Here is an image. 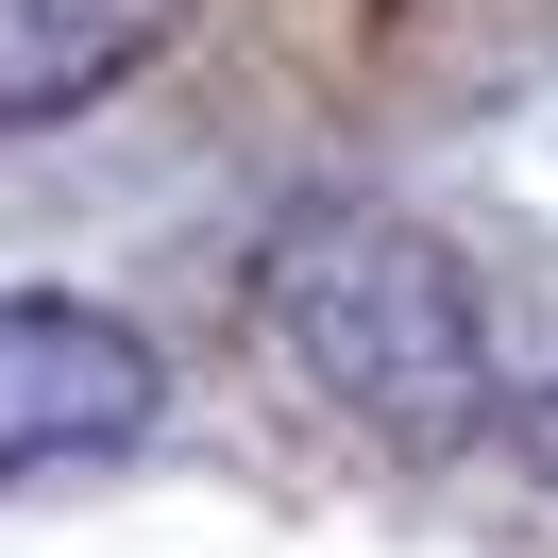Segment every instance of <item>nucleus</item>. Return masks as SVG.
Segmentation results:
<instances>
[{"mask_svg":"<svg viewBox=\"0 0 558 558\" xmlns=\"http://www.w3.org/2000/svg\"><path fill=\"white\" fill-rule=\"evenodd\" d=\"M254 305H271L288 373L339 423H373V440H474L490 423V288L457 271V238H423V220H389V204L271 220Z\"/></svg>","mask_w":558,"mask_h":558,"instance_id":"f257e3e1","label":"nucleus"},{"mask_svg":"<svg viewBox=\"0 0 558 558\" xmlns=\"http://www.w3.org/2000/svg\"><path fill=\"white\" fill-rule=\"evenodd\" d=\"M170 35H186V0H0V136L119 102L136 69H170Z\"/></svg>","mask_w":558,"mask_h":558,"instance_id":"7ed1b4c3","label":"nucleus"},{"mask_svg":"<svg viewBox=\"0 0 558 558\" xmlns=\"http://www.w3.org/2000/svg\"><path fill=\"white\" fill-rule=\"evenodd\" d=\"M170 407V355L85 288H0V490L51 457H119Z\"/></svg>","mask_w":558,"mask_h":558,"instance_id":"f03ea898","label":"nucleus"}]
</instances>
